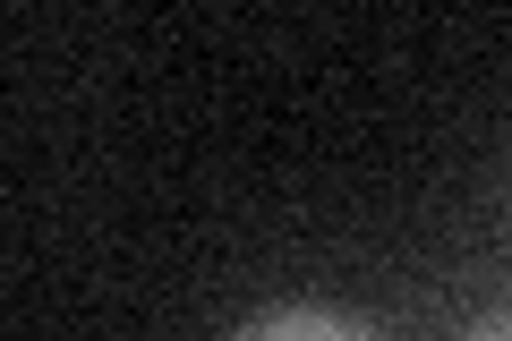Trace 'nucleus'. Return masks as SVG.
<instances>
[{"mask_svg":"<svg viewBox=\"0 0 512 341\" xmlns=\"http://www.w3.org/2000/svg\"><path fill=\"white\" fill-rule=\"evenodd\" d=\"M222 341H384V324L350 316V307H308V299H291V307L248 316L239 333H222Z\"/></svg>","mask_w":512,"mask_h":341,"instance_id":"nucleus-1","label":"nucleus"},{"mask_svg":"<svg viewBox=\"0 0 512 341\" xmlns=\"http://www.w3.org/2000/svg\"><path fill=\"white\" fill-rule=\"evenodd\" d=\"M461 341H512V290H504L495 307H478V316H470V333H461Z\"/></svg>","mask_w":512,"mask_h":341,"instance_id":"nucleus-2","label":"nucleus"}]
</instances>
